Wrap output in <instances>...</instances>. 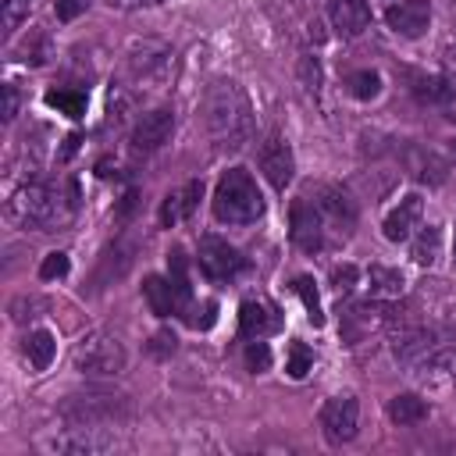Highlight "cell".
I'll use <instances>...</instances> for the list:
<instances>
[{
  "mask_svg": "<svg viewBox=\"0 0 456 456\" xmlns=\"http://www.w3.org/2000/svg\"><path fill=\"white\" fill-rule=\"evenodd\" d=\"M256 164L264 171V178L274 185V189H285L296 175V160H292V150L281 135H267L260 142V153H256Z\"/></svg>",
  "mask_w": 456,
  "mask_h": 456,
  "instance_id": "obj_12",
  "label": "cell"
},
{
  "mask_svg": "<svg viewBox=\"0 0 456 456\" xmlns=\"http://www.w3.org/2000/svg\"><path fill=\"white\" fill-rule=\"evenodd\" d=\"M310 367H314V353H310L303 342H292V346H289V360H285V374L299 381V378H306Z\"/></svg>",
  "mask_w": 456,
  "mask_h": 456,
  "instance_id": "obj_28",
  "label": "cell"
},
{
  "mask_svg": "<svg viewBox=\"0 0 456 456\" xmlns=\"http://www.w3.org/2000/svg\"><path fill=\"white\" fill-rule=\"evenodd\" d=\"M385 21L403 39H420L431 25V4L428 0H399L385 11Z\"/></svg>",
  "mask_w": 456,
  "mask_h": 456,
  "instance_id": "obj_13",
  "label": "cell"
},
{
  "mask_svg": "<svg viewBox=\"0 0 456 456\" xmlns=\"http://www.w3.org/2000/svg\"><path fill=\"white\" fill-rule=\"evenodd\" d=\"M21 353L28 356V363H32L36 370H46L50 360H53V353H57V338H53L46 328H36V331H28V335L21 338Z\"/></svg>",
  "mask_w": 456,
  "mask_h": 456,
  "instance_id": "obj_20",
  "label": "cell"
},
{
  "mask_svg": "<svg viewBox=\"0 0 456 456\" xmlns=\"http://www.w3.org/2000/svg\"><path fill=\"white\" fill-rule=\"evenodd\" d=\"M25 11H28V0H0V21H4V32L7 36L21 25Z\"/></svg>",
  "mask_w": 456,
  "mask_h": 456,
  "instance_id": "obj_30",
  "label": "cell"
},
{
  "mask_svg": "<svg viewBox=\"0 0 456 456\" xmlns=\"http://www.w3.org/2000/svg\"><path fill=\"white\" fill-rule=\"evenodd\" d=\"M292 292L303 299L310 324H317V328H321V324H324V310H321V296H317V285H314V278H306V274L292 278Z\"/></svg>",
  "mask_w": 456,
  "mask_h": 456,
  "instance_id": "obj_25",
  "label": "cell"
},
{
  "mask_svg": "<svg viewBox=\"0 0 456 456\" xmlns=\"http://www.w3.org/2000/svg\"><path fill=\"white\" fill-rule=\"evenodd\" d=\"M78 142H82V135H78V132H75V135H68V139H64V150H61V160H68V157L78 150Z\"/></svg>",
  "mask_w": 456,
  "mask_h": 456,
  "instance_id": "obj_36",
  "label": "cell"
},
{
  "mask_svg": "<svg viewBox=\"0 0 456 456\" xmlns=\"http://www.w3.org/2000/svg\"><path fill=\"white\" fill-rule=\"evenodd\" d=\"M328 18L338 36H360L370 25V7L367 0H328Z\"/></svg>",
  "mask_w": 456,
  "mask_h": 456,
  "instance_id": "obj_17",
  "label": "cell"
},
{
  "mask_svg": "<svg viewBox=\"0 0 456 456\" xmlns=\"http://www.w3.org/2000/svg\"><path fill=\"white\" fill-rule=\"evenodd\" d=\"M420 214H424L420 196H417V192L403 196L399 207H395V210L385 217V224H381L385 239H388V242H406V239L413 235V228H420Z\"/></svg>",
  "mask_w": 456,
  "mask_h": 456,
  "instance_id": "obj_16",
  "label": "cell"
},
{
  "mask_svg": "<svg viewBox=\"0 0 456 456\" xmlns=\"http://www.w3.org/2000/svg\"><path fill=\"white\" fill-rule=\"evenodd\" d=\"M452 260H456V239H452Z\"/></svg>",
  "mask_w": 456,
  "mask_h": 456,
  "instance_id": "obj_38",
  "label": "cell"
},
{
  "mask_svg": "<svg viewBox=\"0 0 456 456\" xmlns=\"http://www.w3.org/2000/svg\"><path fill=\"white\" fill-rule=\"evenodd\" d=\"M338 314H342V321H338L342 338L346 342H360L367 331H374L378 324H385L392 317V306L388 303H378V299H363V303H349Z\"/></svg>",
  "mask_w": 456,
  "mask_h": 456,
  "instance_id": "obj_11",
  "label": "cell"
},
{
  "mask_svg": "<svg viewBox=\"0 0 456 456\" xmlns=\"http://www.w3.org/2000/svg\"><path fill=\"white\" fill-rule=\"evenodd\" d=\"M86 103H89V96L82 89H50L46 93V107H53V110H61L75 121L86 114Z\"/></svg>",
  "mask_w": 456,
  "mask_h": 456,
  "instance_id": "obj_23",
  "label": "cell"
},
{
  "mask_svg": "<svg viewBox=\"0 0 456 456\" xmlns=\"http://www.w3.org/2000/svg\"><path fill=\"white\" fill-rule=\"evenodd\" d=\"M356 424H360V403L356 395H331L324 406H321V431L328 442L342 445L356 435Z\"/></svg>",
  "mask_w": 456,
  "mask_h": 456,
  "instance_id": "obj_9",
  "label": "cell"
},
{
  "mask_svg": "<svg viewBox=\"0 0 456 456\" xmlns=\"http://www.w3.org/2000/svg\"><path fill=\"white\" fill-rule=\"evenodd\" d=\"M452 153H456V139H452Z\"/></svg>",
  "mask_w": 456,
  "mask_h": 456,
  "instance_id": "obj_39",
  "label": "cell"
},
{
  "mask_svg": "<svg viewBox=\"0 0 456 456\" xmlns=\"http://www.w3.org/2000/svg\"><path fill=\"white\" fill-rule=\"evenodd\" d=\"M410 256L420 267H435L438 256H442V228L438 224H420V232L410 242Z\"/></svg>",
  "mask_w": 456,
  "mask_h": 456,
  "instance_id": "obj_19",
  "label": "cell"
},
{
  "mask_svg": "<svg viewBox=\"0 0 456 456\" xmlns=\"http://www.w3.org/2000/svg\"><path fill=\"white\" fill-rule=\"evenodd\" d=\"M125 346L107 331H93L75 346V367L89 378H114L125 370Z\"/></svg>",
  "mask_w": 456,
  "mask_h": 456,
  "instance_id": "obj_5",
  "label": "cell"
},
{
  "mask_svg": "<svg viewBox=\"0 0 456 456\" xmlns=\"http://www.w3.org/2000/svg\"><path fill=\"white\" fill-rule=\"evenodd\" d=\"M200 114H203L207 135L217 150H242L253 135V107H249L246 93L239 89V82H232V78H221L207 89Z\"/></svg>",
  "mask_w": 456,
  "mask_h": 456,
  "instance_id": "obj_1",
  "label": "cell"
},
{
  "mask_svg": "<svg viewBox=\"0 0 456 456\" xmlns=\"http://www.w3.org/2000/svg\"><path fill=\"white\" fill-rule=\"evenodd\" d=\"M314 203L321 207L328 228H331L338 239L353 232V224H356V203L349 200V192H346L342 185H317V189H314Z\"/></svg>",
  "mask_w": 456,
  "mask_h": 456,
  "instance_id": "obj_10",
  "label": "cell"
},
{
  "mask_svg": "<svg viewBox=\"0 0 456 456\" xmlns=\"http://www.w3.org/2000/svg\"><path fill=\"white\" fill-rule=\"evenodd\" d=\"M388 417H392L399 428H413V424H420V420L428 417V403H424L420 395H413V392H403V395H395V399L388 403Z\"/></svg>",
  "mask_w": 456,
  "mask_h": 456,
  "instance_id": "obj_22",
  "label": "cell"
},
{
  "mask_svg": "<svg viewBox=\"0 0 456 456\" xmlns=\"http://www.w3.org/2000/svg\"><path fill=\"white\" fill-rule=\"evenodd\" d=\"M185 317V324L189 328H196V331H207V328H214V321H217V303L214 299H203V303H189V310L182 314Z\"/></svg>",
  "mask_w": 456,
  "mask_h": 456,
  "instance_id": "obj_27",
  "label": "cell"
},
{
  "mask_svg": "<svg viewBox=\"0 0 456 456\" xmlns=\"http://www.w3.org/2000/svg\"><path fill=\"white\" fill-rule=\"evenodd\" d=\"M367 281H370V292L374 296H399L403 292V274L392 271V267H370L367 271Z\"/></svg>",
  "mask_w": 456,
  "mask_h": 456,
  "instance_id": "obj_26",
  "label": "cell"
},
{
  "mask_svg": "<svg viewBox=\"0 0 456 456\" xmlns=\"http://www.w3.org/2000/svg\"><path fill=\"white\" fill-rule=\"evenodd\" d=\"M246 367H249L253 374H264V370L271 367V349H267V342H260V338H249V342H246Z\"/></svg>",
  "mask_w": 456,
  "mask_h": 456,
  "instance_id": "obj_29",
  "label": "cell"
},
{
  "mask_svg": "<svg viewBox=\"0 0 456 456\" xmlns=\"http://www.w3.org/2000/svg\"><path fill=\"white\" fill-rule=\"evenodd\" d=\"M53 11L61 21H75L86 11V0H53Z\"/></svg>",
  "mask_w": 456,
  "mask_h": 456,
  "instance_id": "obj_33",
  "label": "cell"
},
{
  "mask_svg": "<svg viewBox=\"0 0 456 456\" xmlns=\"http://www.w3.org/2000/svg\"><path fill=\"white\" fill-rule=\"evenodd\" d=\"M75 210H78L75 182H28L7 203L11 221H18L25 228H39V232H50V228L71 221Z\"/></svg>",
  "mask_w": 456,
  "mask_h": 456,
  "instance_id": "obj_2",
  "label": "cell"
},
{
  "mask_svg": "<svg viewBox=\"0 0 456 456\" xmlns=\"http://www.w3.org/2000/svg\"><path fill=\"white\" fill-rule=\"evenodd\" d=\"M328 221L321 214V207L310 196H296L289 207V239L303 249V253H321L328 249Z\"/></svg>",
  "mask_w": 456,
  "mask_h": 456,
  "instance_id": "obj_6",
  "label": "cell"
},
{
  "mask_svg": "<svg viewBox=\"0 0 456 456\" xmlns=\"http://www.w3.org/2000/svg\"><path fill=\"white\" fill-rule=\"evenodd\" d=\"M171 132H175V110L171 107H153L132 125L128 146H132V153H157L171 139Z\"/></svg>",
  "mask_w": 456,
  "mask_h": 456,
  "instance_id": "obj_8",
  "label": "cell"
},
{
  "mask_svg": "<svg viewBox=\"0 0 456 456\" xmlns=\"http://www.w3.org/2000/svg\"><path fill=\"white\" fill-rule=\"evenodd\" d=\"M68 274V253H46L43 264H39V278L43 281H53V278H64Z\"/></svg>",
  "mask_w": 456,
  "mask_h": 456,
  "instance_id": "obj_31",
  "label": "cell"
},
{
  "mask_svg": "<svg viewBox=\"0 0 456 456\" xmlns=\"http://www.w3.org/2000/svg\"><path fill=\"white\" fill-rule=\"evenodd\" d=\"M118 7H135V4H146V0H114Z\"/></svg>",
  "mask_w": 456,
  "mask_h": 456,
  "instance_id": "obj_37",
  "label": "cell"
},
{
  "mask_svg": "<svg viewBox=\"0 0 456 456\" xmlns=\"http://www.w3.org/2000/svg\"><path fill=\"white\" fill-rule=\"evenodd\" d=\"M196 256H200V271L210 281H232L235 274L246 271V256L228 239H217V235H203Z\"/></svg>",
  "mask_w": 456,
  "mask_h": 456,
  "instance_id": "obj_7",
  "label": "cell"
},
{
  "mask_svg": "<svg viewBox=\"0 0 456 456\" xmlns=\"http://www.w3.org/2000/svg\"><path fill=\"white\" fill-rule=\"evenodd\" d=\"M346 89H349V96H356V100H374V96L381 93V75L370 71V68L349 71V75H346Z\"/></svg>",
  "mask_w": 456,
  "mask_h": 456,
  "instance_id": "obj_24",
  "label": "cell"
},
{
  "mask_svg": "<svg viewBox=\"0 0 456 456\" xmlns=\"http://www.w3.org/2000/svg\"><path fill=\"white\" fill-rule=\"evenodd\" d=\"M61 417L71 428H114L128 417V399L107 388H86V392H71L61 403Z\"/></svg>",
  "mask_w": 456,
  "mask_h": 456,
  "instance_id": "obj_4",
  "label": "cell"
},
{
  "mask_svg": "<svg viewBox=\"0 0 456 456\" xmlns=\"http://www.w3.org/2000/svg\"><path fill=\"white\" fill-rule=\"evenodd\" d=\"M142 299H146V306H150L157 317L182 314V299H178V289L171 285V278L146 274V278H142Z\"/></svg>",
  "mask_w": 456,
  "mask_h": 456,
  "instance_id": "obj_18",
  "label": "cell"
},
{
  "mask_svg": "<svg viewBox=\"0 0 456 456\" xmlns=\"http://www.w3.org/2000/svg\"><path fill=\"white\" fill-rule=\"evenodd\" d=\"M167 278H171V285L178 289L182 314H185L189 303H192V285H189V256H185L182 246H171V249H167Z\"/></svg>",
  "mask_w": 456,
  "mask_h": 456,
  "instance_id": "obj_21",
  "label": "cell"
},
{
  "mask_svg": "<svg viewBox=\"0 0 456 456\" xmlns=\"http://www.w3.org/2000/svg\"><path fill=\"white\" fill-rule=\"evenodd\" d=\"M200 200H203V182H200V178H192V182H185L182 189H175V192H167V196H164L157 221H160L164 228H171V224L185 221V217L200 207Z\"/></svg>",
  "mask_w": 456,
  "mask_h": 456,
  "instance_id": "obj_15",
  "label": "cell"
},
{
  "mask_svg": "<svg viewBox=\"0 0 456 456\" xmlns=\"http://www.w3.org/2000/svg\"><path fill=\"white\" fill-rule=\"evenodd\" d=\"M281 328V310L267 299H246L239 306V335L242 338H267Z\"/></svg>",
  "mask_w": 456,
  "mask_h": 456,
  "instance_id": "obj_14",
  "label": "cell"
},
{
  "mask_svg": "<svg viewBox=\"0 0 456 456\" xmlns=\"http://www.w3.org/2000/svg\"><path fill=\"white\" fill-rule=\"evenodd\" d=\"M150 349H153L157 356H167V353H175V335H167V331H157Z\"/></svg>",
  "mask_w": 456,
  "mask_h": 456,
  "instance_id": "obj_35",
  "label": "cell"
},
{
  "mask_svg": "<svg viewBox=\"0 0 456 456\" xmlns=\"http://www.w3.org/2000/svg\"><path fill=\"white\" fill-rule=\"evenodd\" d=\"M18 118V89L7 82L4 86V121H14Z\"/></svg>",
  "mask_w": 456,
  "mask_h": 456,
  "instance_id": "obj_34",
  "label": "cell"
},
{
  "mask_svg": "<svg viewBox=\"0 0 456 456\" xmlns=\"http://www.w3.org/2000/svg\"><path fill=\"white\" fill-rule=\"evenodd\" d=\"M356 278H360V271L353 267V264H342V267H331V289L338 292V296H346L353 285H356Z\"/></svg>",
  "mask_w": 456,
  "mask_h": 456,
  "instance_id": "obj_32",
  "label": "cell"
},
{
  "mask_svg": "<svg viewBox=\"0 0 456 456\" xmlns=\"http://www.w3.org/2000/svg\"><path fill=\"white\" fill-rule=\"evenodd\" d=\"M214 217L221 224H253L264 217V196L246 167H228L214 189Z\"/></svg>",
  "mask_w": 456,
  "mask_h": 456,
  "instance_id": "obj_3",
  "label": "cell"
}]
</instances>
